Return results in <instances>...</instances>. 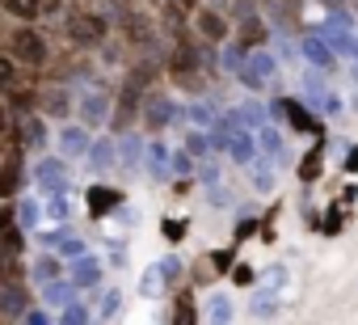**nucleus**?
<instances>
[{
  "label": "nucleus",
  "mask_w": 358,
  "mask_h": 325,
  "mask_svg": "<svg viewBox=\"0 0 358 325\" xmlns=\"http://www.w3.org/2000/svg\"><path fill=\"white\" fill-rule=\"evenodd\" d=\"M337 228H341V216H337V212H329V216L320 220V233H324V237H333Z\"/></svg>",
  "instance_id": "46"
},
{
  "label": "nucleus",
  "mask_w": 358,
  "mask_h": 325,
  "mask_svg": "<svg viewBox=\"0 0 358 325\" xmlns=\"http://www.w3.org/2000/svg\"><path fill=\"white\" fill-rule=\"evenodd\" d=\"M143 139L135 135V131H127V135H118V165L122 170H135V165H143Z\"/></svg>",
  "instance_id": "26"
},
{
  "label": "nucleus",
  "mask_w": 358,
  "mask_h": 325,
  "mask_svg": "<svg viewBox=\"0 0 358 325\" xmlns=\"http://www.w3.org/2000/svg\"><path fill=\"white\" fill-rule=\"evenodd\" d=\"M101 275H106V262H101L97 254H80V258L68 262V279L76 283V291H80V287H97Z\"/></svg>",
  "instance_id": "18"
},
{
  "label": "nucleus",
  "mask_w": 358,
  "mask_h": 325,
  "mask_svg": "<svg viewBox=\"0 0 358 325\" xmlns=\"http://www.w3.org/2000/svg\"><path fill=\"white\" fill-rule=\"evenodd\" d=\"M30 178L38 182L43 195H68V186H72V160H64V156H43L38 165L30 170Z\"/></svg>",
  "instance_id": "6"
},
{
  "label": "nucleus",
  "mask_w": 358,
  "mask_h": 325,
  "mask_svg": "<svg viewBox=\"0 0 358 325\" xmlns=\"http://www.w3.org/2000/svg\"><path fill=\"white\" fill-rule=\"evenodd\" d=\"M177 5H182V9H186V13H194V9H199V5H203V0H177Z\"/></svg>",
  "instance_id": "51"
},
{
  "label": "nucleus",
  "mask_w": 358,
  "mask_h": 325,
  "mask_svg": "<svg viewBox=\"0 0 358 325\" xmlns=\"http://www.w3.org/2000/svg\"><path fill=\"white\" fill-rule=\"evenodd\" d=\"M139 110H143V93H139V89H131V85H122V89L114 93V110H110V131H118V135L135 131V123H139Z\"/></svg>",
  "instance_id": "9"
},
{
  "label": "nucleus",
  "mask_w": 358,
  "mask_h": 325,
  "mask_svg": "<svg viewBox=\"0 0 358 325\" xmlns=\"http://www.w3.org/2000/svg\"><path fill=\"white\" fill-rule=\"evenodd\" d=\"M118 207H122V191H118V186L89 182V191H85V212H89V220H106V216L118 212Z\"/></svg>",
  "instance_id": "14"
},
{
  "label": "nucleus",
  "mask_w": 358,
  "mask_h": 325,
  "mask_svg": "<svg viewBox=\"0 0 358 325\" xmlns=\"http://www.w3.org/2000/svg\"><path fill=\"white\" fill-rule=\"evenodd\" d=\"M270 5H282V9H287V13H295V9H299V5H303V0H270Z\"/></svg>",
  "instance_id": "49"
},
{
  "label": "nucleus",
  "mask_w": 358,
  "mask_h": 325,
  "mask_svg": "<svg viewBox=\"0 0 358 325\" xmlns=\"http://www.w3.org/2000/svg\"><path fill=\"white\" fill-rule=\"evenodd\" d=\"M253 139H257V148H262V152L282 156V135H278V127H270V123H266V127H257V131H253Z\"/></svg>",
  "instance_id": "32"
},
{
  "label": "nucleus",
  "mask_w": 358,
  "mask_h": 325,
  "mask_svg": "<svg viewBox=\"0 0 358 325\" xmlns=\"http://www.w3.org/2000/svg\"><path fill=\"white\" fill-rule=\"evenodd\" d=\"M13 144L26 148V152L47 148V118H43L38 110H34V114H22V118L13 123Z\"/></svg>",
  "instance_id": "16"
},
{
  "label": "nucleus",
  "mask_w": 358,
  "mask_h": 325,
  "mask_svg": "<svg viewBox=\"0 0 358 325\" xmlns=\"http://www.w3.org/2000/svg\"><path fill=\"white\" fill-rule=\"evenodd\" d=\"M236 30H241V34H236L232 43H241L245 51H262V47H266V39H270V30H266V22H262V18H245Z\"/></svg>",
  "instance_id": "23"
},
{
  "label": "nucleus",
  "mask_w": 358,
  "mask_h": 325,
  "mask_svg": "<svg viewBox=\"0 0 358 325\" xmlns=\"http://www.w3.org/2000/svg\"><path fill=\"white\" fill-rule=\"evenodd\" d=\"M30 308H34V300H30L26 279H0V317L17 321V317H26Z\"/></svg>",
  "instance_id": "12"
},
{
  "label": "nucleus",
  "mask_w": 358,
  "mask_h": 325,
  "mask_svg": "<svg viewBox=\"0 0 358 325\" xmlns=\"http://www.w3.org/2000/svg\"><path fill=\"white\" fill-rule=\"evenodd\" d=\"M59 325H89V304H80V300H72L64 312H59Z\"/></svg>",
  "instance_id": "36"
},
{
  "label": "nucleus",
  "mask_w": 358,
  "mask_h": 325,
  "mask_svg": "<svg viewBox=\"0 0 358 325\" xmlns=\"http://www.w3.org/2000/svg\"><path fill=\"white\" fill-rule=\"evenodd\" d=\"M177 114H182V110H177V102L169 97V93H143V110H139V123L148 127V131H169L173 123H177Z\"/></svg>",
  "instance_id": "7"
},
{
  "label": "nucleus",
  "mask_w": 358,
  "mask_h": 325,
  "mask_svg": "<svg viewBox=\"0 0 358 325\" xmlns=\"http://www.w3.org/2000/svg\"><path fill=\"white\" fill-rule=\"evenodd\" d=\"M64 275H68V262H64L59 254H51V249H47L43 258H34V266H30V279H34L38 287H43V283H55V279H64Z\"/></svg>",
  "instance_id": "22"
},
{
  "label": "nucleus",
  "mask_w": 358,
  "mask_h": 325,
  "mask_svg": "<svg viewBox=\"0 0 358 325\" xmlns=\"http://www.w3.org/2000/svg\"><path fill=\"white\" fill-rule=\"evenodd\" d=\"M22 325H51V317H47V308H30L22 317Z\"/></svg>",
  "instance_id": "45"
},
{
  "label": "nucleus",
  "mask_w": 358,
  "mask_h": 325,
  "mask_svg": "<svg viewBox=\"0 0 358 325\" xmlns=\"http://www.w3.org/2000/svg\"><path fill=\"white\" fill-rule=\"evenodd\" d=\"M282 279H287V270H282V266H270V270L257 275V291H270V296H274V291L282 287Z\"/></svg>",
  "instance_id": "35"
},
{
  "label": "nucleus",
  "mask_w": 358,
  "mask_h": 325,
  "mask_svg": "<svg viewBox=\"0 0 358 325\" xmlns=\"http://www.w3.org/2000/svg\"><path fill=\"white\" fill-rule=\"evenodd\" d=\"M232 321V300L228 296H215L211 300V325H228Z\"/></svg>",
  "instance_id": "39"
},
{
  "label": "nucleus",
  "mask_w": 358,
  "mask_h": 325,
  "mask_svg": "<svg viewBox=\"0 0 358 325\" xmlns=\"http://www.w3.org/2000/svg\"><path fill=\"white\" fill-rule=\"evenodd\" d=\"M156 5H160V0H156Z\"/></svg>",
  "instance_id": "54"
},
{
  "label": "nucleus",
  "mask_w": 358,
  "mask_h": 325,
  "mask_svg": "<svg viewBox=\"0 0 358 325\" xmlns=\"http://www.w3.org/2000/svg\"><path fill=\"white\" fill-rule=\"evenodd\" d=\"M143 165H148V174L156 178V182H164L173 170H169V152H164V144H160V135H156V144H148V152H143Z\"/></svg>",
  "instance_id": "29"
},
{
  "label": "nucleus",
  "mask_w": 358,
  "mask_h": 325,
  "mask_svg": "<svg viewBox=\"0 0 358 325\" xmlns=\"http://www.w3.org/2000/svg\"><path fill=\"white\" fill-rule=\"evenodd\" d=\"M64 30H68V43L80 47V51H101L110 39H114V26L101 9H89V5H76L64 13Z\"/></svg>",
  "instance_id": "1"
},
{
  "label": "nucleus",
  "mask_w": 358,
  "mask_h": 325,
  "mask_svg": "<svg viewBox=\"0 0 358 325\" xmlns=\"http://www.w3.org/2000/svg\"><path fill=\"white\" fill-rule=\"evenodd\" d=\"M232 283H236V287H249V283H257V270H253L249 262H236V270H232Z\"/></svg>",
  "instance_id": "40"
},
{
  "label": "nucleus",
  "mask_w": 358,
  "mask_h": 325,
  "mask_svg": "<svg viewBox=\"0 0 358 325\" xmlns=\"http://www.w3.org/2000/svg\"><path fill=\"white\" fill-rule=\"evenodd\" d=\"M22 76H26V68H22L5 47H0V97L13 93V89H22Z\"/></svg>",
  "instance_id": "27"
},
{
  "label": "nucleus",
  "mask_w": 358,
  "mask_h": 325,
  "mask_svg": "<svg viewBox=\"0 0 358 325\" xmlns=\"http://www.w3.org/2000/svg\"><path fill=\"white\" fill-rule=\"evenodd\" d=\"M160 266V279L169 283V279H177V270H182V262H177V258H164V262H156Z\"/></svg>",
  "instance_id": "43"
},
{
  "label": "nucleus",
  "mask_w": 358,
  "mask_h": 325,
  "mask_svg": "<svg viewBox=\"0 0 358 325\" xmlns=\"http://www.w3.org/2000/svg\"><path fill=\"white\" fill-rule=\"evenodd\" d=\"M47 13V0H0V18H9L13 26H38Z\"/></svg>",
  "instance_id": "17"
},
{
  "label": "nucleus",
  "mask_w": 358,
  "mask_h": 325,
  "mask_svg": "<svg viewBox=\"0 0 358 325\" xmlns=\"http://www.w3.org/2000/svg\"><path fill=\"white\" fill-rule=\"evenodd\" d=\"M341 170H345V174H358V148L345 152V165H341Z\"/></svg>",
  "instance_id": "48"
},
{
  "label": "nucleus",
  "mask_w": 358,
  "mask_h": 325,
  "mask_svg": "<svg viewBox=\"0 0 358 325\" xmlns=\"http://www.w3.org/2000/svg\"><path fill=\"white\" fill-rule=\"evenodd\" d=\"M295 174H299V182H303V186H312V182L324 174V135H320V139H312V148L303 152V160H299V170H295Z\"/></svg>",
  "instance_id": "21"
},
{
  "label": "nucleus",
  "mask_w": 358,
  "mask_h": 325,
  "mask_svg": "<svg viewBox=\"0 0 358 325\" xmlns=\"http://www.w3.org/2000/svg\"><path fill=\"white\" fill-rule=\"evenodd\" d=\"M55 144H59V156H64V160H80V156L89 152V144H93V131H89L85 123H59Z\"/></svg>",
  "instance_id": "13"
},
{
  "label": "nucleus",
  "mask_w": 358,
  "mask_h": 325,
  "mask_svg": "<svg viewBox=\"0 0 358 325\" xmlns=\"http://www.w3.org/2000/svg\"><path fill=\"white\" fill-rule=\"evenodd\" d=\"M43 216H47L51 224H68V216H72L68 195H47V199H43Z\"/></svg>",
  "instance_id": "30"
},
{
  "label": "nucleus",
  "mask_w": 358,
  "mask_h": 325,
  "mask_svg": "<svg viewBox=\"0 0 358 325\" xmlns=\"http://www.w3.org/2000/svg\"><path fill=\"white\" fill-rule=\"evenodd\" d=\"M278 110H282V118H287V127H291L295 135H308V139H320V135H324V123L308 110L303 97H287Z\"/></svg>",
  "instance_id": "10"
},
{
  "label": "nucleus",
  "mask_w": 358,
  "mask_h": 325,
  "mask_svg": "<svg viewBox=\"0 0 358 325\" xmlns=\"http://www.w3.org/2000/svg\"><path fill=\"white\" fill-rule=\"evenodd\" d=\"M26 148H17V144H9L5 152H0V203H13L17 195H22V186H26Z\"/></svg>",
  "instance_id": "4"
},
{
  "label": "nucleus",
  "mask_w": 358,
  "mask_h": 325,
  "mask_svg": "<svg viewBox=\"0 0 358 325\" xmlns=\"http://www.w3.org/2000/svg\"><path fill=\"white\" fill-rule=\"evenodd\" d=\"M72 300H76V283H72L68 275L55 279V283H43V287H38V304H43L47 312H64Z\"/></svg>",
  "instance_id": "19"
},
{
  "label": "nucleus",
  "mask_w": 358,
  "mask_h": 325,
  "mask_svg": "<svg viewBox=\"0 0 358 325\" xmlns=\"http://www.w3.org/2000/svg\"><path fill=\"white\" fill-rule=\"evenodd\" d=\"M0 325H5V317H0Z\"/></svg>",
  "instance_id": "53"
},
{
  "label": "nucleus",
  "mask_w": 358,
  "mask_h": 325,
  "mask_svg": "<svg viewBox=\"0 0 358 325\" xmlns=\"http://www.w3.org/2000/svg\"><path fill=\"white\" fill-rule=\"evenodd\" d=\"M13 123H17V118H13V110H9V102H5V97H0V152H5V148L13 144Z\"/></svg>",
  "instance_id": "34"
},
{
  "label": "nucleus",
  "mask_w": 358,
  "mask_h": 325,
  "mask_svg": "<svg viewBox=\"0 0 358 325\" xmlns=\"http://www.w3.org/2000/svg\"><path fill=\"white\" fill-rule=\"evenodd\" d=\"M38 114H43V118H59V123H68V114H76V97H72V89H68V85H51V89H43V93H38Z\"/></svg>",
  "instance_id": "15"
},
{
  "label": "nucleus",
  "mask_w": 358,
  "mask_h": 325,
  "mask_svg": "<svg viewBox=\"0 0 358 325\" xmlns=\"http://www.w3.org/2000/svg\"><path fill=\"white\" fill-rule=\"evenodd\" d=\"M186 228H190L186 220H164V241H182V237H186Z\"/></svg>",
  "instance_id": "41"
},
{
  "label": "nucleus",
  "mask_w": 358,
  "mask_h": 325,
  "mask_svg": "<svg viewBox=\"0 0 358 325\" xmlns=\"http://www.w3.org/2000/svg\"><path fill=\"white\" fill-rule=\"evenodd\" d=\"M118 39H122V47H131L135 55H156V43H160L156 18H152V13H139V9H122V18H118Z\"/></svg>",
  "instance_id": "3"
},
{
  "label": "nucleus",
  "mask_w": 358,
  "mask_h": 325,
  "mask_svg": "<svg viewBox=\"0 0 358 325\" xmlns=\"http://www.w3.org/2000/svg\"><path fill=\"white\" fill-rule=\"evenodd\" d=\"M303 55H308V60H312V68H320V72H333V68H337V51H333L324 39H316V34H312V39H303Z\"/></svg>",
  "instance_id": "25"
},
{
  "label": "nucleus",
  "mask_w": 358,
  "mask_h": 325,
  "mask_svg": "<svg viewBox=\"0 0 358 325\" xmlns=\"http://www.w3.org/2000/svg\"><path fill=\"white\" fill-rule=\"evenodd\" d=\"M186 152H190L194 160H207V152H211V135L199 131V127H190V131H186Z\"/></svg>",
  "instance_id": "33"
},
{
  "label": "nucleus",
  "mask_w": 358,
  "mask_h": 325,
  "mask_svg": "<svg viewBox=\"0 0 358 325\" xmlns=\"http://www.w3.org/2000/svg\"><path fill=\"white\" fill-rule=\"evenodd\" d=\"M245 237H253V220H245V224L236 228V241H245Z\"/></svg>",
  "instance_id": "50"
},
{
  "label": "nucleus",
  "mask_w": 358,
  "mask_h": 325,
  "mask_svg": "<svg viewBox=\"0 0 358 325\" xmlns=\"http://www.w3.org/2000/svg\"><path fill=\"white\" fill-rule=\"evenodd\" d=\"M253 186H257L262 195H266V191L274 186V174H270V165H266L262 156H253Z\"/></svg>",
  "instance_id": "38"
},
{
  "label": "nucleus",
  "mask_w": 358,
  "mask_h": 325,
  "mask_svg": "<svg viewBox=\"0 0 358 325\" xmlns=\"http://www.w3.org/2000/svg\"><path fill=\"white\" fill-rule=\"evenodd\" d=\"M236 76H241L253 93H262V89L278 76V64H274V55H270V51H249V55H245V68H241Z\"/></svg>",
  "instance_id": "11"
},
{
  "label": "nucleus",
  "mask_w": 358,
  "mask_h": 325,
  "mask_svg": "<svg viewBox=\"0 0 358 325\" xmlns=\"http://www.w3.org/2000/svg\"><path fill=\"white\" fill-rule=\"evenodd\" d=\"M320 5H329V9H337V5H341V0H320Z\"/></svg>",
  "instance_id": "52"
},
{
  "label": "nucleus",
  "mask_w": 358,
  "mask_h": 325,
  "mask_svg": "<svg viewBox=\"0 0 358 325\" xmlns=\"http://www.w3.org/2000/svg\"><path fill=\"white\" fill-rule=\"evenodd\" d=\"M13 216H17V228H22V233H34L38 220H43V203H38L34 195H17V199H13Z\"/></svg>",
  "instance_id": "24"
},
{
  "label": "nucleus",
  "mask_w": 358,
  "mask_h": 325,
  "mask_svg": "<svg viewBox=\"0 0 358 325\" xmlns=\"http://www.w3.org/2000/svg\"><path fill=\"white\" fill-rule=\"evenodd\" d=\"M110 110H114V93H106V89H85L76 97V123H85L89 131L106 127L110 123Z\"/></svg>",
  "instance_id": "8"
},
{
  "label": "nucleus",
  "mask_w": 358,
  "mask_h": 325,
  "mask_svg": "<svg viewBox=\"0 0 358 325\" xmlns=\"http://www.w3.org/2000/svg\"><path fill=\"white\" fill-rule=\"evenodd\" d=\"M169 325H199V304H194V291L186 287V291H177V300H173V321Z\"/></svg>",
  "instance_id": "28"
},
{
  "label": "nucleus",
  "mask_w": 358,
  "mask_h": 325,
  "mask_svg": "<svg viewBox=\"0 0 358 325\" xmlns=\"http://www.w3.org/2000/svg\"><path fill=\"white\" fill-rule=\"evenodd\" d=\"M194 165H199V160H194V156H190L186 148H182V152H173V156H169V170H173L177 178H186V174H194Z\"/></svg>",
  "instance_id": "37"
},
{
  "label": "nucleus",
  "mask_w": 358,
  "mask_h": 325,
  "mask_svg": "<svg viewBox=\"0 0 358 325\" xmlns=\"http://www.w3.org/2000/svg\"><path fill=\"white\" fill-rule=\"evenodd\" d=\"M160 283H164V279H160V270L152 266V270L143 275V296H152V291H160Z\"/></svg>",
  "instance_id": "44"
},
{
  "label": "nucleus",
  "mask_w": 358,
  "mask_h": 325,
  "mask_svg": "<svg viewBox=\"0 0 358 325\" xmlns=\"http://www.w3.org/2000/svg\"><path fill=\"white\" fill-rule=\"evenodd\" d=\"M85 160H89V170H93V174L114 170V165H118V139H110V135H93V144H89Z\"/></svg>",
  "instance_id": "20"
},
{
  "label": "nucleus",
  "mask_w": 358,
  "mask_h": 325,
  "mask_svg": "<svg viewBox=\"0 0 358 325\" xmlns=\"http://www.w3.org/2000/svg\"><path fill=\"white\" fill-rule=\"evenodd\" d=\"M190 30H199V39L203 43H211V47H224V43H232V26H228V18H224V9H215V5H203L190 13Z\"/></svg>",
  "instance_id": "5"
},
{
  "label": "nucleus",
  "mask_w": 358,
  "mask_h": 325,
  "mask_svg": "<svg viewBox=\"0 0 358 325\" xmlns=\"http://www.w3.org/2000/svg\"><path fill=\"white\" fill-rule=\"evenodd\" d=\"M211 262H215V270H220V275H228V270L236 266V262H232V249H215V254H211Z\"/></svg>",
  "instance_id": "42"
},
{
  "label": "nucleus",
  "mask_w": 358,
  "mask_h": 325,
  "mask_svg": "<svg viewBox=\"0 0 358 325\" xmlns=\"http://www.w3.org/2000/svg\"><path fill=\"white\" fill-rule=\"evenodd\" d=\"M0 47H5L26 72H47V64H51V39H47L43 26H13L0 39Z\"/></svg>",
  "instance_id": "2"
},
{
  "label": "nucleus",
  "mask_w": 358,
  "mask_h": 325,
  "mask_svg": "<svg viewBox=\"0 0 358 325\" xmlns=\"http://www.w3.org/2000/svg\"><path fill=\"white\" fill-rule=\"evenodd\" d=\"M177 118H186V123H194V127H215V123H220V118H215V110H211L207 102H190Z\"/></svg>",
  "instance_id": "31"
},
{
  "label": "nucleus",
  "mask_w": 358,
  "mask_h": 325,
  "mask_svg": "<svg viewBox=\"0 0 358 325\" xmlns=\"http://www.w3.org/2000/svg\"><path fill=\"white\" fill-rule=\"evenodd\" d=\"M118 300H122L118 291H106V300H101V317H114V312H118Z\"/></svg>",
  "instance_id": "47"
}]
</instances>
